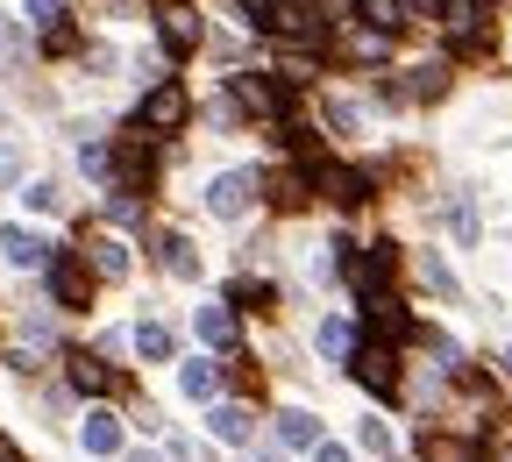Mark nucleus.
<instances>
[{
	"instance_id": "20",
	"label": "nucleus",
	"mask_w": 512,
	"mask_h": 462,
	"mask_svg": "<svg viewBox=\"0 0 512 462\" xmlns=\"http://www.w3.org/2000/svg\"><path fill=\"white\" fill-rule=\"evenodd\" d=\"M86 263H93L100 278H121V271H128V249H121L114 235H93V242H86Z\"/></svg>"
},
{
	"instance_id": "3",
	"label": "nucleus",
	"mask_w": 512,
	"mask_h": 462,
	"mask_svg": "<svg viewBox=\"0 0 512 462\" xmlns=\"http://www.w3.org/2000/svg\"><path fill=\"white\" fill-rule=\"evenodd\" d=\"M228 93H235V107H242V114H256V121H278V114L292 107V86H285L278 72H235V79H228Z\"/></svg>"
},
{
	"instance_id": "8",
	"label": "nucleus",
	"mask_w": 512,
	"mask_h": 462,
	"mask_svg": "<svg viewBox=\"0 0 512 462\" xmlns=\"http://www.w3.org/2000/svg\"><path fill=\"white\" fill-rule=\"evenodd\" d=\"M249 200H256V171H221V178L207 185V207H214L221 221H242Z\"/></svg>"
},
{
	"instance_id": "21",
	"label": "nucleus",
	"mask_w": 512,
	"mask_h": 462,
	"mask_svg": "<svg viewBox=\"0 0 512 462\" xmlns=\"http://www.w3.org/2000/svg\"><path fill=\"white\" fill-rule=\"evenodd\" d=\"M228 306H249V313H271V306H278V285H264V278H235V285H228Z\"/></svg>"
},
{
	"instance_id": "42",
	"label": "nucleus",
	"mask_w": 512,
	"mask_h": 462,
	"mask_svg": "<svg viewBox=\"0 0 512 462\" xmlns=\"http://www.w3.org/2000/svg\"><path fill=\"white\" fill-rule=\"evenodd\" d=\"M249 462H278V455H249Z\"/></svg>"
},
{
	"instance_id": "32",
	"label": "nucleus",
	"mask_w": 512,
	"mask_h": 462,
	"mask_svg": "<svg viewBox=\"0 0 512 462\" xmlns=\"http://www.w3.org/2000/svg\"><path fill=\"white\" fill-rule=\"evenodd\" d=\"M43 50H57V57H72V50H79V29H72V22H64V29H43Z\"/></svg>"
},
{
	"instance_id": "36",
	"label": "nucleus",
	"mask_w": 512,
	"mask_h": 462,
	"mask_svg": "<svg viewBox=\"0 0 512 462\" xmlns=\"http://www.w3.org/2000/svg\"><path fill=\"white\" fill-rule=\"evenodd\" d=\"M356 441H363V448H377V455H384V441H392V434H384V420H363V434H356Z\"/></svg>"
},
{
	"instance_id": "17",
	"label": "nucleus",
	"mask_w": 512,
	"mask_h": 462,
	"mask_svg": "<svg viewBox=\"0 0 512 462\" xmlns=\"http://www.w3.org/2000/svg\"><path fill=\"white\" fill-rule=\"evenodd\" d=\"M192 320H200V342H207V349H235V313H228V306H200Z\"/></svg>"
},
{
	"instance_id": "30",
	"label": "nucleus",
	"mask_w": 512,
	"mask_h": 462,
	"mask_svg": "<svg viewBox=\"0 0 512 462\" xmlns=\"http://www.w3.org/2000/svg\"><path fill=\"white\" fill-rule=\"evenodd\" d=\"M107 221H114V228H136V221H143V200L114 185V200H107Z\"/></svg>"
},
{
	"instance_id": "33",
	"label": "nucleus",
	"mask_w": 512,
	"mask_h": 462,
	"mask_svg": "<svg viewBox=\"0 0 512 462\" xmlns=\"http://www.w3.org/2000/svg\"><path fill=\"white\" fill-rule=\"evenodd\" d=\"M29 15H36L43 29H64V0H29Z\"/></svg>"
},
{
	"instance_id": "10",
	"label": "nucleus",
	"mask_w": 512,
	"mask_h": 462,
	"mask_svg": "<svg viewBox=\"0 0 512 462\" xmlns=\"http://www.w3.org/2000/svg\"><path fill=\"white\" fill-rule=\"evenodd\" d=\"M441 29L456 36L463 50H484L491 29H484V0H441Z\"/></svg>"
},
{
	"instance_id": "9",
	"label": "nucleus",
	"mask_w": 512,
	"mask_h": 462,
	"mask_svg": "<svg viewBox=\"0 0 512 462\" xmlns=\"http://www.w3.org/2000/svg\"><path fill=\"white\" fill-rule=\"evenodd\" d=\"M363 327H370V342L384 349V342H406V335H413V313L384 292V299H363Z\"/></svg>"
},
{
	"instance_id": "2",
	"label": "nucleus",
	"mask_w": 512,
	"mask_h": 462,
	"mask_svg": "<svg viewBox=\"0 0 512 462\" xmlns=\"http://www.w3.org/2000/svg\"><path fill=\"white\" fill-rule=\"evenodd\" d=\"M335 249H342V271H349L356 299H384V278L399 271V249H392V242H370V249H349V242H335Z\"/></svg>"
},
{
	"instance_id": "41",
	"label": "nucleus",
	"mask_w": 512,
	"mask_h": 462,
	"mask_svg": "<svg viewBox=\"0 0 512 462\" xmlns=\"http://www.w3.org/2000/svg\"><path fill=\"white\" fill-rule=\"evenodd\" d=\"M121 462H157V455H150V448H128V455H121Z\"/></svg>"
},
{
	"instance_id": "29",
	"label": "nucleus",
	"mask_w": 512,
	"mask_h": 462,
	"mask_svg": "<svg viewBox=\"0 0 512 462\" xmlns=\"http://www.w3.org/2000/svg\"><path fill=\"white\" fill-rule=\"evenodd\" d=\"M399 93H413V100H441V93H448V72H441V64H427V72H413V86H399Z\"/></svg>"
},
{
	"instance_id": "23",
	"label": "nucleus",
	"mask_w": 512,
	"mask_h": 462,
	"mask_svg": "<svg viewBox=\"0 0 512 462\" xmlns=\"http://www.w3.org/2000/svg\"><path fill=\"white\" fill-rule=\"evenodd\" d=\"M164 271H171V278H200V249H192L178 228L164 235Z\"/></svg>"
},
{
	"instance_id": "16",
	"label": "nucleus",
	"mask_w": 512,
	"mask_h": 462,
	"mask_svg": "<svg viewBox=\"0 0 512 462\" xmlns=\"http://www.w3.org/2000/svg\"><path fill=\"white\" fill-rule=\"evenodd\" d=\"M271 200H278L285 214H299V207L313 200V171H278V178H271Z\"/></svg>"
},
{
	"instance_id": "4",
	"label": "nucleus",
	"mask_w": 512,
	"mask_h": 462,
	"mask_svg": "<svg viewBox=\"0 0 512 462\" xmlns=\"http://www.w3.org/2000/svg\"><path fill=\"white\" fill-rule=\"evenodd\" d=\"M185 114H192L185 86H178V79H157V86L143 93V114H136V128H143V136H171V128H185Z\"/></svg>"
},
{
	"instance_id": "18",
	"label": "nucleus",
	"mask_w": 512,
	"mask_h": 462,
	"mask_svg": "<svg viewBox=\"0 0 512 462\" xmlns=\"http://www.w3.org/2000/svg\"><path fill=\"white\" fill-rule=\"evenodd\" d=\"M207 427H214L221 441H235V448H242V441L256 434V413H249V406H214V420H207Z\"/></svg>"
},
{
	"instance_id": "40",
	"label": "nucleus",
	"mask_w": 512,
	"mask_h": 462,
	"mask_svg": "<svg viewBox=\"0 0 512 462\" xmlns=\"http://www.w3.org/2000/svg\"><path fill=\"white\" fill-rule=\"evenodd\" d=\"M0 57H15V22L0 15Z\"/></svg>"
},
{
	"instance_id": "1",
	"label": "nucleus",
	"mask_w": 512,
	"mask_h": 462,
	"mask_svg": "<svg viewBox=\"0 0 512 462\" xmlns=\"http://www.w3.org/2000/svg\"><path fill=\"white\" fill-rule=\"evenodd\" d=\"M249 22L264 29V36H278V43H299V50H320V43H328V29H320V15L306 8V0H256Z\"/></svg>"
},
{
	"instance_id": "26",
	"label": "nucleus",
	"mask_w": 512,
	"mask_h": 462,
	"mask_svg": "<svg viewBox=\"0 0 512 462\" xmlns=\"http://www.w3.org/2000/svg\"><path fill=\"white\" fill-rule=\"evenodd\" d=\"M136 349H143L150 363H171V327H164V320H143V327H136Z\"/></svg>"
},
{
	"instance_id": "7",
	"label": "nucleus",
	"mask_w": 512,
	"mask_h": 462,
	"mask_svg": "<svg viewBox=\"0 0 512 462\" xmlns=\"http://www.w3.org/2000/svg\"><path fill=\"white\" fill-rule=\"evenodd\" d=\"M349 370H356L363 391H377V399H392V391H399V356H392V349H377V342H363V349L349 356Z\"/></svg>"
},
{
	"instance_id": "31",
	"label": "nucleus",
	"mask_w": 512,
	"mask_h": 462,
	"mask_svg": "<svg viewBox=\"0 0 512 462\" xmlns=\"http://www.w3.org/2000/svg\"><path fill=\"white\" fill-rule=\"evenodd\" d=\"M320 349H328V356H356V335L342 320H328V327H320Z\"/></svg>"
},
{
	"instance_id": "5",
	"label": "nucleus",
	"mask_w": 512,
	"mask_h": 462,
	"mask_svg": "<svg viewBox=\"0 0 512 462\" xmlns=\"http://www.w3.org/2000/svg\"><path fill=\"white\" fill-rule=\"evenodd\" d=\"M50 299L72 306V313H86V306H93V263L72 256V249H57V256H50Z\"/></svg>"
},
{
	"instance_id": "27",
	"label": "nucleus",
	"mask_w": 512,
	"mask_h": 462,
	"mask_svg": "<svg viewBox=\"0 0 512 462\" xmlns=\"http://www.w3.org/2000/svg\"><path fill=\"white\" fill-rule=\"evenodd\" d=\"M185 391H192V399H214V391H221V363H185Z\"/></svg>"
},
{
	"instance_id": "37",
	"label": "nucleus",
	"mask_w": 512,
	"mask_h": 462,
	"mask_svg": "<svg viewBox=\"0 0 512 462\" xmlns=\"http://www.w3.org/2000/svg\"><path fill=\"white\" fill-rule=\"evenodd\" d=\"M22 178V150H0V185H15Z\"/></svg>"
},
{
	"instance_id": "14",
	"label": "nucleus",
	"mask_w": 512,
	"mask_h": 462,
	"mask_svg": "<svg viewBox=\"0 0 512 462\" xmlns=\"http://www.w3.org/2000/svg\"><path fill=\"white\" fill-rule=\"evenodd\" d=\"M164 50H171V57H192V50H200V15H192V8H164Z\"/></svg>"
},
{
	"instance_id": "25",
	"label": "nucleus",
	"mask_w": 512,
	"mask_h": 462,
	"mask_svg": "<svg viewBox=\"0 0 512 462\" xmlns=\"http://www.w3.org/2000/svg\"><path fill=\"white\" fill-rule=\"evenodd\" d=\"M356 22H370L377 36H392L406 22V8H399V0H356Z\"/></svg>"
},
{
	"instance_id": "15",
	"label": "nucleus",
	"mask_w": 512,
	"mask_h": 462,
	"mask_svg": "<svg viewBox=\"0 0 512 462\" xmlns=\"http://www.w3.org/2000/svg\"><path fill=\"white\" fill-rule=\"evenodd\" d=\"M79 441H86L93 455H121V420H114V413H86Z\"/></svg>"
},
{
	"instance_id": "19",
	"label": "nucleus",
	"mask_w": 512,
	"mask_h": 462,
	"mask_svg": "<svg viewBox=\"0 0 512 462\" xmlns=\"http://www.w3.org/2000/svg\"><path fill=\"white\" fill-rule=\"evenodd\" d=\"M278 441H285V448H320V420L292 406V413H278Z\"/></svg>"
},
{
	"instance_id": "12",
	"label": "nucleus",
	"mask_w": 512,
	"mask_h": 462,
	"mask_svg": "<svg viewBox=\"0 0 512 462\" xmlns=\"http://www.w3.org/2000/svg\"><path fill=\"white\" fill-rule=\"evenodd\" d=\"M64 377H72V391H86V399H100V391H121V370H107L93 349H72V356H64Z\"/></svg>"
},
{
	"instance_id": "34",
	"label": "nucleus",
	"mask_w": 512,
	"mask_h": 462,
	"mask_svg": "<svg viewBox=\"0 0 512 462\" xmlns=\"http://www.w3.org/2000/svg\"><path fill=\"white\" fill-rule=\"evenodd\" d=\"M22 200H29V207H43V214H50V207H57V185H50V178H36V185H29V192H22Z\"/></svg>"
},
{
	"instance_id": "35",
	"label": "nucleus",
	"mask_w": 512,
	"mask_h": 462,
	"mask_svg": "<svg viewBox=\"0 0 512 462\" xmlns=\"http://www.w3.org/2000/svg\"><path fill=\"white\" fill-rule=\"evenodd\" d=\"M328 121H335L342 136H349V128H356V107H349V100H328Z\"/></svg>"
},
{
	"instance_id": "39",
	"label": "nucleus",
	"mask_w": 512,
	"mask_h": 462,
	"mask_svg": "<svg viewBox=\"0 0 512 462\" xmlns=\"http://www.w3.org/2000/svg\"><path fill=\"white\" fill-rule=\"evenodd\" d=\"M406 15H441V0H399Z\"/></svg>"
},
{
	"instance_id": "11",
	"label": "nucleus",
	"mask_w": 512,
	"mask_h": 462,
	"mask_svg": "<svg viewBox=\"0 0 512 462\" xmlns=\"http://www.w3.org/2000/svg\"><path fill=\"white\" fill-rule=\"evenodd\" d=\"M313 192H328L335 207H363V200H370V171H349V164H320V171H313Z\"/></svg>"
},
{
	"instance_id": "28",
	"label": "nucleus",
	"mask_w": 512,
	"mask_h": 462,
	"mask_svg": "<svg viewBox=\"0 0 512 462\" xmlns=\"http://www.w3.org/2000/svg\"><path fill=\"white\" fill-rule=\"evenodd\" d=\"M448 228H456V242H477V207H470V192H456V200H448Z\"/></svg>"
},
{
	"instance_id": "6",
	"label": "nucleus",
	"mask_w": 512,
	"mask_h": 462,
	"mask_svg": "<svg viewBox=\"0 0 512 462\" xmlns=\"http://www.w3.org/2000/svg\"><path fill=\"white\" fill-rule=\"evenodd\" d=\"M150 171H157L150 136H143V128H128V136L114 143V178H121V192H143V185H150Z\"/></svg>"
},
{
	"instance_id": "24",
	"label": "nucleus",
	"mask_w": 512,
	"mask_h": 462,
	"mask_svg": "<svg viewBox=\"0 0 512 462\" xmlns=\"http://www.w3.org/2000/svg\"><path fill=\"white\" fill-rule=\"evenodd\" d=\"M384 50H392V36H377V29L342 36V57H349V64H384Z\"/></svg>"
},
{
	"instance_id": "38",
	"label": "nucleus",
	"mask_w": 512,
	"mask_h": 462,
	"mask_svg": "<svg viewBox=\"0 0 512 462\" xmlns=\"http://www.w3.org/2000/svg\"><path fill=\"white\" fill-rule=\"evenodd\" d=\"M313 462H349V448H335V441H320V448H313Z\"/></svg>"
},
{
	"instance_id": "13",
	"label": "nucleus",
	"mask_w": 512,
	"mask_h": 462,
	"mask_svg": "<svg viewBox=\"0 0 512 462\" xmlns=\"http://www.w3.org/2000/svg\"><path fill=\"white\" fill-rule=\"evenodd\" d=\"M0 249H8V263H22V271H36V263H50V256H57L36 228H0Z\"/></svg>"
},
{
	"instance_id": "22",
	"label": "nucleus",
	"mask_w": 512,
	"mask_h": 462,
	"mask_svg": "<svg viewBox=\"0 0 512 462\" xmlns=\"http://www.w3.org/2000/svg\"><path fill=\"white\" fill-rule=\"evenodd\" d=\"M420 462H477V448L456 434H420Z\"/></svg>"
}]
</instances>
